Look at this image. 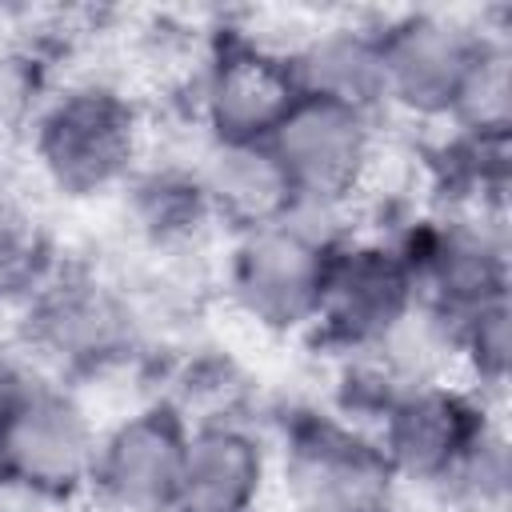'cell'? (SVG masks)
<instances>
[{"label":"cell","instance_id":"9a60e30c","mask_svg":"<svg viewBox=\"0 0 512 512\" xmlns=\"http://www.w3.org/2000/svg\"><path fill=\"white\" fill-rule=\"evenodd\" d=\"M288 64L300 96L360 108L372 116L384 112V64H380L376 28L332 24L308 32L300 44L288 48Z\"/></svg>","mask_w":512,"mask_h":512},{"label":"cell","instance_id":"3957f363","mask_svg":"<svg viewBox=\"0 0 512 512\" xmlns=\"http://www.w3.org/2000/svg\"><path fill=\"white\" fill-rule=\"evenodd\" d=\"M24 352L52 380L120 368L140 344L132 300L104 276L60 268L24 300Z\"/></svg>","mask_w":512,"mask_h":512},{"label":"cell","instance_id":"9c48e42d","mask_svg":"<svg viewBox=\"0 0 512 512\" xmlns=\"http://www.w3.org/2000/svg\"><path fill=\"white\" fill-rule=\"evenodd\" d=\"M4 484L40 500H68L92 484L100 432L64 380L36 376L0 404Z\"/></svg>","mask_w":512,"mask_h":512},{"label":"cell","instance_id":"d6986e66","mask_svg":"<svg viewBox=\"0 0 512 512\" xmlns=\"http://www.w3.org/2000/svg\"><path fill=\"white\" fill-rule=\"evenodd\" d=\"M508 436L500 428V420L472 444V452L456 464V472L444 480V496H452L456 504L472 508V512H504L508 504Z\"/></svg>","mask_w":512,"mask_h":512},{"label":"cell","instance_id":"52a82bcc","mask_svg":"<svg viewBox=\"0 0 512 512\" xmlns=\"http://www.w3.org/2000/svg\"><path fill=\"white\" fill-rule=\"evenodd\" d=\"M280 484L296 512H396L400 476L364 424L296 416L280 448Z\"/></svg>","mask_w":512,"mask_h":512},{"label":"cell","instance_id":"44dd1931","mask_svg":"<svg viewBox=\"0 0 512 512\" xmlns=\"http://www.w3.org/2000/svg\"><path fill=\"white\" fill-rule=\"evenodd\" d=\"M0 488H8L4 484V432H0Z\"/></svg>","mask_w":512,"mask_h":512},{"label":"cell","instance_id":"277c9868","mask_svg":"<svg viewBox=\"0 0 512 512\" xmlns=\"http://www.w3.org/2000/svg\"><path fill=\"white\" fill-rule=\"evenodd\" d=\"M384 64V112L456 124L488 60L508 48L500 32L472 28L444 12H404L376 28Z\"/></svg>","mask_w":512,"mask_h":512},{"label":"cell","instance_id":"7c38bea8","mask_svg":"<svg viewBox=\"0 0 512 512\" xmlns=\"http://www.w3.org/2000/svg\"><path fill=\"white\" fill-rule=\"evenodd\" d=\"M188 420L168 404H144L100 432L92 492L116 512H172L180 492Z\"/></svg>","mask_w":512,"mask_h":512},{"label":"cell","instance_id":"ac0fdd59","mask_svg":"<svg viewBox=\"0 0 512 512\" xmlns=\"http://www.w3.org/2000/svg\"><path fill=\"white\" fill-rule=\"evenodd\" d=\"M56 272L52 236L20 200L0 196V300H28Z\"/></svg>","mask_w":512,"mask_h":512},{"label":"cell","instance_id":"8992f818","mask_svg":"<svg viewBox=\"0 0 512 512\" xmlns=\"http://www.w3.org/2000/svg\"><path fill=\"white\" fill-rule=\"evenodd\" d=\"M400 248L416 272L424 320L444 332L508 300V228L496 212L444 208L400 236Z\"/></svg>","mask_w":512,"mask_h":512},{"label":"cell","instance_id":"8fae6325","mask_svg":"<svg viewBox=\"0 0 512 512\" xmlns=\"http://www.w3.org/2000/svg\"><path fill=\"white\" fill-rule=\"evenodd\" d=\"M300 100L288 48L256 36L224 40L200 72V124L208 144H268Z\"/></svg>","mask_w":512,"mask_h":512},{"label":"cell","instance_id":"7402d4cb","mask_svg":"<svg viewBox=\"0 0 512 512\" xmlns=\"http://www.w3.org/2000/svg\"><path fill=\"white\" fill-rule=\"evenodd\" d=\"M0 512H8V508H0Z\"/></svg>","mask_w":512,"mask_h":512},{"label":"cell","instance_id":"30bf717a","mask_svg":"<svg viewBox=\"0 0 512 512\" xmlns=\"http://www.w3.org/2000/svg\"><path fill=\"white\" fill-rule=\"evenodd\" d=\"M496 424V412L468 384L440 380H408L380 408L368 428L384 448L400 484L444 488L456 464L472 452V444Z\"/></svg>","mask_w":512,"mask_h":512},{"label":"cell","instance_id":"ffe728a7","mask_svg":"<svg viewBox=\"0 0 512 512\" xmlns=\"http://www.w3.org/2000/svg\"><path fill=\"white\" fill-rule=\"evenodd\" d=\"M44 100L48 84L32 48L0 40V148L12 140H28V128Z\"/></svg>","mask_w":512,"mask_h":512},{"label":"cell","instance_id":"6da1fadb","mask_svg":"<svg viewBox=\"0 0 512 512\" xmlns=\"http://www.w3.org/2000/svg\"><path fill=\"white\" fill-rule=\"evenodd\" d=\"M28 148L60 196L92 200L124 188L140 172L144 116L116 84L76 80L48 92L28 128Z\"/></svg>","mask_w":512,"mask_h":512},{"label":"cell","instance_id":"2e32d148","mask_svg":"<svg viewBox=\"0 0 512 512\" xmlns=\"http://www.w3.org/2000/svg\"><path fill=\"white\" fill-rule=\"evenodd\" d=\"M124 192H128V212L136 220V232L152 248H188L216 224L196 168L136 172L124 184Z\"/></svg>","mask_w":512,"mask_h":512},{"label":"cell","instance_id":"7a4b0ae2","mask_svg":"<svg viewBox=\"0 0 512 512\" xmlns=\"http://www.w3.org/2000/svg\"><path fill=\"white\" fill-rule=\"evenodd\" d=\"M348 216L296 204L284 220L232 236L228 296L264 332L296 336L320 320L328 260L348 236Z\"/></svg>","mask_w":512,"mask_h":512},{"label":"cell","instance_id":"ba28073f","mask_svg":"<svg viewBox=\"0 0 512 512\" xmlns=\"http://www.w3.org/2000/svg\"><path fill=\"white\" fill-rule=\"evenodd\" d=\"M296 204L348 216L380 164V116L300 96L268 140Z\"/></svg>","mask_w":512,"mask_h":512},{"label":"cell","instance_id":"4fadbf2b","mask_svg":"<svg viewBox=\"0 0 512 512\" xmlns=\"http://www.w3.org/2000/svg\"><path fill=\"white\" fill-rule=\"evenodd\" d=\"M272 456L244 416L188 424L180 492L172 512H252L268 488Z\"/></svg>","mask_w":512,"mask_h":512},{"label":"cell","instance_id":"5b68a950","mask_svg":"<svg viewBox=\"0 0 512 512\" xmlns=\"http://www.w3.org/2000/svg\"><path fill=\"white\" fill-rule=\"evenodd\" d=\"M416 320H424L420 288L400 240L348 232L328 260L320 320L312 332L348 356H376Z\"/></svg>","mask_w":512,"mask_h":512},{"label":"cell","instance_id":"5bb4252c","mask_svg":"<svg viewBox=\"0 0 512 512\" xmlns=\"http://www.w3.org/2000/svg\"><path fill=\"white\" fill-rule=\"evenodd\" d=\"M196 176L212 220L232 236L268 228L296 208L292 184L268 144H208Z\"/></svg>","mask_w":512,"mask_h":512},{"label":"cell","instance_id":"e0dca14e","mask_svg":"<svg viewBox=\"0 0 512 512\" xmlns=\"http://www.w3.org/2000/svg\"><path fill=\"white\" fill-rule=\"evenodd\" d=\"M444 344L456 352L464 368V384L484 396L488 404L504 396L508 372H512V320H508V300L480 308L476 316L452 324L444 332Z\"/></svg>","mask_w":512,"mask_h":512}]
</instances>
